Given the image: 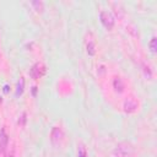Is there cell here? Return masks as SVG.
I'll return each instance as SVG.
<instances>
[{"instance_id":"1","label":"cell","mask_w":157,"mask_h":157,"mask_svg":"<svg viewBox=\"0 0 157 157\" xmlns=\"http://www.w3.org/2000/svg\"><path fill=\"white\" fill-rule=\"evenodd\" d=\"M114 157H135V147L129 141H121L119 142L114 151H113Z\"/></svg>"},{"instance_id":"2","label":"cell","mask_w":157,"mask_h":157,"mask_svg":"<svg viewBox=\"0 0 157 157\" xmlns=\"http://www.w3.org/2000/svg\"><path fill=\"white\" fill-rule=\"evenodd\" d=\"M99 18H101L102 25H103L108 31H112V28L114 27V23H115L113 15H112L110 12H108V11H102V12L99 13Z\"/></svg>"},{"instance_id":"3","label":"cell","mask_w":157,"mask_h":157,"mask_svg":"<svg viewBox=\"0 0 157 157\" xmlns=\"http://www.w3.org/2000/svg\"><path fill=\"white\" fill-rule=\"evenodd\" d=\"M44 74H45V66H44L42 63L34 64V65L31 67V70H29V75H31V77L34 78V80L40 78Z\"/></svg>"},{"instance_id":"4","label":"cell","mask_w":157,"mask_h":157,"mask_svg":"<svg viewBox=\"0 0 157 157\" xmlns=\"http://www.w3.org/2000/svg\"><path fill=\"white\" fill-rule=\"evenodd\" d=\"M64 139V131L58 128V126H54L52 129V132H50V140L54 145H59Z\"/></svg>"},{"instance_id":"5","label":"cell","mask_w":157,"mask_h":157,"mask_svg":"<svg viewBox=\"0 0 157 157\" xmlns=\"http://www.w3.org/2000/svg\"><path fill=\"white\" fill-rule=\"evenodd\" d=\"M124 110L126 113H134L137 109V101L134 97H128L123 103Z\"/></svg>"},{"instance_id":"6","label":"cell","mask_w":157,"mask_h":157,"mask_svg":"<svg viewBox=\"0 0 157 157\" xmlns=\"http://www.w3.org/2000/svg\"><path fill=\"white\" fill-rule=\"evenodd\" d=\"M124 87H125V85H124L123 80L120 77H115L114 81H113V88H114V91L118 92V93H121L124 91Z\"/></svg>"},{"instance_id":"7","label":"cell","mask_w":157,"mask_h":157,"mask_svg":"<svg viewBox=\"0 0 157 157\" xmlns=\"http://www.w3.org/2000/svg\"><path fill=\"white\" fill-rule=\"evenodd\" d=\"M7 144H9V136L5 131V129H1V131H0V146L2 147V150L6 148Z\"/></svg>"},{"instance_id":"8","label":"cell","mask_w":157,"mask_h":157,"mask_svg":"<svg viewBox=\"0 0 157 157\" xmlns=\"http://www.w3.org/2000/svg\"><path fill=\"white\" fill-rule=\"evenodd\" d=\"M23 86H25V80H23V77H20V81L17 82V87H16V96H18L23 92Z\"/></svg>"},{"instance_id":"9","label":"cell","mask_w":157,"mask_h":157,"mask_svg":"<svg viewBox=\"0 0 157 157\" xmlns=\"http://www.w3.org/2000/svg\"><path fill=\"white\" fill-rule=\"evenodd\" d=\"M148 47H150V50L152 53H156L157 52V38L156 37H152L150 43H148Z\"/></svg>"},{"instance_id":"10","label":"cell","mask_w":157,"mask_h":157,"mask_svg":"<svg viewBox=\"0 0 157 157\" xmlns=\"http://www.w3.org/2000/svg\"><path fill=\"white\" fill-rule=\"evenodd\" d=\"M86 48H87L88 55H94L96 54V47H94V43L93 42H88L87 45H86Z\"/></svg>"},{"instance_id":"11","label":"cell","mask_w":157,"mask_h":157,"mask_svg":"<svg viewBox=\"0 0 157 157\" xmlns=\"http://www.w3.org/2000/svg\"><path fill=\"white\" fill-rule=\"evenodd\" d=\"M31 5H32L38 12H40V11L43 10V6H44L42 1H31Z\"/></svg>"},{"instance_id":"12","label":"cell","mask_w":157,"mask_h":157,"mask_svg":"<svg viewBox=\"0 0 157 157\" xmlns=\"http://www.w3.org/2000/svg\"><path fill=\"white\" fill-rule=\"evenodd\" d=\"M78 157H87V152H86V148L80 145L78 146Z\"/></svg>"},{"instance_id":"13","label":"cell","mask_w":157,"mask_h":157,"mask_svg":"<svg viewBox=\"0 0 157 157\" xmlns=\"http://www.w3.org/2000/svg\"><path fill=\"white\" fill-rule=\"evenodd\" d=\"M13 155H15V147L11 150V152H10V148H9L7 152H6V155H5V157H13Z\"/></svg>"},{"instance_id":"14","label":"cell","mask_w":157,"mask_h":157,"mask_svg":"<svg viewBox=\"0 0 157 157\" xmlns=\"http://www.w3.org/2000/svg\"><path fill=\"white\" fill-rule=\"evenodd\" d=\"M25 121H26V113H22L21 121H18V124H20V125H25Z\"/></svg>"},{"instance_id":"15","label":"cell","mask_w":157,"mask_h":157,"mask_svg":"<svg viewBox=\"0 0 157 157\" xmlns=\"http://www.w3.org/2000/svg\"><path fill=\"white\" fill-rule=\"evenodd\" d=\"M4 92H5V93H7V92H9V86H7V85H5V86H4Z\"/></svg>"},{"instance_id":"16","label":"cell","mask_w":157,"mask_h":157,"mask_svg":"<svg viewBox=\"0 0 157 157\" xmlns=\"http://www.w3.org/2000/svg\"><path fill=\"white\" fill-rule=\"evenodd\" d=\"M2 151H4V150H2V147H1V146H0V153H1V152H2Z\"/></svg>"},{"instance_id":"17","label":"cell","mask_w":157,"mask_h":157,"mask_svg":"<svg viewBox=\"0 0 157 157\" xmlns=\"http://www.w3.org/2000/svg\"><path fill=\"white\" fill-rule=\"evenodd\" d=\"M0 101H1V99H0Z\"/></svg>"}]
</instances>
